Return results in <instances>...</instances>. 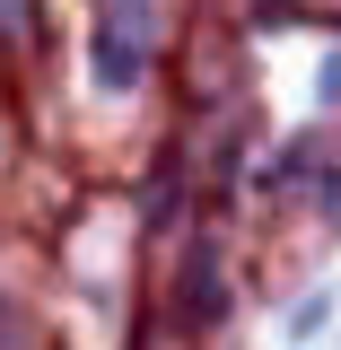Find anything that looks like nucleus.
<instances>
[{"mask_svg": "<svg viewBox=\"0 0 341 350\" xmlns=\"http://www.w3.org/2000/svg\"><path fill=\"white\" fill-rule=\"evenodd\" d=\"M324 324H333V289H306V298L289 306V324H280V333H289V342H315Z\"/></svg>", "mask_w": 341, "mask_h": 350, "instance_id": "nucleus-2", "label": "nucleus"}, {"mask_svg": "<svg viewBox=\"0 0 341 350\" xmlns=\"http://www.w3.org/2000/svg\"><path fill=\"white\" fill-rule=\"evenodd\" d=\"M149 27H158V9L149 0H114L105 9V27H96V88H131L140 79V62H149Z\"/></svg>", "mask_w": 341, "mask_h": 350, "instance_id": "nucleus-1", "label": "nucleus"}]
</instances>
